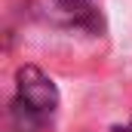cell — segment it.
<instances>
[{"mask_svg": "<svg viewBox=\"0 0 132 132\" xmlns=\"http://www.w3.org/2000/svg\"><path fill=\"white\" fill-rule=\"evenodd\" d=\"M15 86H19V95H15V98L28 101L31 108L43 111V114H52V111L59 108V89H55V83H52L40 68H34V65L19 68Z\"/></svg>", "mask_w": 132, "mask_h": 132, "instance_id": "6da1fadb", "label": "cell"}, {"mask_svg": "<svg viewBox=\"0 0 132 132\" xmlns=\"http://www.w3.org/2000/svg\"><path fill=\"white\" fill-rule=\"evenodd\" d=\"M37 6L49 22L83 25V28H95V22H98L92 0H37Z\"/></svg>", "mask_w": 132, "mask_h": 132, "instance_id": "7a4b0ae2", "label": "cell"}, {"mask_svg": "<svg viewBox=\"0 0 132 132\" xmlns=\"http://www.w3.org/2000/svg\"><path fill=\"white\" fill-rule=\"evenodd\" d=\"M43 111L31 108L28 101L15 98L6 108V132H40L43 129Z\"/></svg>", "mask_w": 132, "mask_h": 132, "instance_id": "3957f363", "label": "cell"}, {"mask_svg": "<svg viewBox=\"0 0 132 132\" xmlns=\"http://www.w3.org/2000/svg\"><path fill=\"white\" fill-rule=\"evenodd\" d=\"M111 132H132V120H129V123H126V126H114V129H111Z\"/></svg>", "mask_w": 132, "mask_h": 132, "instance_id": "277c9868", "label": "cell"}]
</instances>
